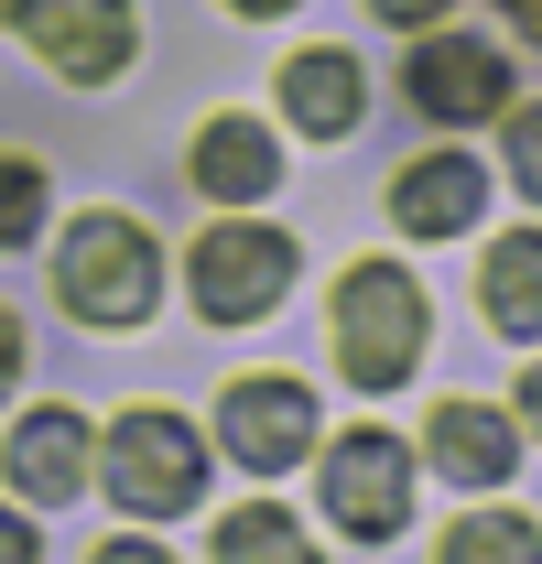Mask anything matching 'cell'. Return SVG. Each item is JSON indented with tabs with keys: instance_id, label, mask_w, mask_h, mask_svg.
Listing matches in <instances>:
<instances>
[{
	"instance_id": "6da1fadb",
	"label": "cell",
	"mask_w": 542,
	"mask_h": 564,
	"mask_svg": "<svg viewBox=\"0 0 542 564\" xmlns=\"http://www.w3.org/2000/svg\"><path fill=\"white\" fill-rule=\"evenodd\" d=\"M55 293H66V315H87V326H141L152 293H163V250H152V228H131L120 207L76 217L66 250H55Z\"/></svg>"
},
{
	"instance_id": "7a4b0ae2",
	"label": "cell",
	"mask_w": 542,
	"mask_h": 564,
	"mask_svg": "<svg viewBox=\"0 0 542 564\" xmlns=\"http://www.w3.org/2000/svg\"><path fill=\"white\" fill-rule=\"evenodd\" d=\"M412 358H423V282L402 261H358L337 282V369L358 391H402Z\"/></svg>"
},
{
	"instance_id": "3957f363",
	"label": "cell",
	"mask_w": 542,
	"mask_h": 564,
	"mask_svg": "<svg viewBox=\"0 0 542 564\" xmlns=\"http://www.w3.org/2000/svg\"><path fill=\"white\" fill-rule=\"evenodd\" d=\"M98 467H109V499L141 510V521H174V510L206 489V445L174 413H120L98 434Z\"/></svg>"
},
{
	"instance_id": "277c9868",
	"label": "cell",
	"mask_w": 542,
	"mask_h": 564,
	"mask_svg": "<svg viewBox=\"0 0 542 564\" xmlns=\"http://www.w3.org/2000/svg\"><path fill=\"white\" fill-rule=\"evenodd\" d=\"M185 282H196V315L261 326L271 304H282V282H293V239H282V228H250V217H239V228H206Z\"/></svg>"
},
{
	"instance_id": "5b68a950",
	"label": "cell",
	"mask_w": 542,
	"mask_h": 564,
	"mask_svg": "<svg viewBox=\"0 0 542 564\" xmlns=\"http://www.w3.org/2000/svg\"><path fill=\"white\" fill-rule=\"evenodd\" d=\"M11 33L44 55L55 76H76V87H98V76L131 66V0H11Z\"/></svg>"
},
{
	"instance_id": "8992f818",
	"label": "cell",
	"mask_w": 542,
	"mask_h": 564,
	"mask_svg": "<svg viewBox=\"0 0 542 564\" xmlns=\"http://www.w3.org/2000/svg\"><path fill=\"white\" fill-rule=\"evenodd\" d=\"M326 510H337L347 543H391L402 510H412V456L391 434H369V423L337 434V445H326Z\"/></svg>"
},
{
	"instance_id": "52a82bcc",
	"label": "cell",
	"mask_w": 542,
	"mask_h": 564,
	"mask_svg": "<svg viewBox=\"0 0 542 564\" xmlns=\"http://www.w3.org/2000/svg\"><path fill=\"white\" fill-rule=\"evenodd\" d=\"M217 434H228V456L239 467H293L304 445H315V391L304 380H282V369H261V380H228V402H217Z\"/></svg>"
},
{
	"instance_id": "ba28073f",
	"label": "cell",
	"mask_w": 542,
	"mask_h": 564,
	"mask_svg": "<svg viewBox=\"0 0 542 564\" xmlns=\"http://www.w3.org/2000/svg\"><path fill=\"white\" fill-rule=\"evenodd\" d=\"M412 109L423 120H445V131H467V120H488V109H510V55H488L477 33H434L423 55H412Z\"/></svg>"
},
{
	"instance_id": "9c48e42d",
	"label": "cell",
	"mask_w": 542,
	"mask_h": 564,
	"mask_svg": "<svg viewBox=\"0 0 542 564\" xmlns=\"http://www.w3.org/2000/svg\"><path fill=\"white\" fill-rule=\"evenodd\" d=\"M0 467H11V489L33 499V510H66L76 489H87V423L55 402V413L11 423V445H0Z\"/></svg>"
},
{
	"instance_id": "30bf717a",
	"label": "cell",
	"mask_w": 542,
	"mask_h": 564,
	"mask_svg": "<svg viewBox=\"0 0 542 564\" xmlns=\"http://www.w3.org/2000/svg\"><path fill=\"white\" fill-rule=\"evenodd\" d=\"M477 207H488V163L477 152H423L402 185H391V217H402L412 239H456V228H477Z\"/></svg>"
},
{
	"instance_id": "8fae6325",
	"label": "cell",
	"mask_w": 542,
	"mask_h": 564,
	"mask_svg": "<svg viewBox=\"0 0 542 564\" xmlns=\"http://www.w3.org/2000/svg\"><path fill=\"white\" fill-rule=\"evenodd\" d=\"M434 467H445L456 489H499V478L521 467V423L488 413V402H434Z\"/></svg>"
},
{
	"instance_id": "7c38bea8",
	"label": "cell",
	"mask_w": 542,
	"mask_h": 564,
	"mask_svg": "<svg viewBox=\"0 0 542 564\" xmlns=\"http://www.w3.org/2000/svg\"><path fill=\"white\" fill-rule=\"evenodd\" d=\"M196 185L217 196V207H261L271 185H282L271 131H261V120H206V141H196Z\"/></svg>"
},
{
	"instance_id": "4fadbf2b",
	"label": "cell",
	"mask_w": 542,
	"mask_h": 564,
	"mask_svg": "<svg viewBox=\"0 0 542 564\" xmlns=\"http://www.w3.org/2000/svg\"><path fill=\"white\" fill-rule=\"evenodd\" d=\"M282 120L315 141H347L358 131V66H347L337 44H304L293 66H282Z\"/></svg>"
},
{
	"instance_id": "5bb4252c",
	"label": "cell",
	"mask_w": 542,
	"mask_h": 564,
	"mask_svg": "<svg viewBox=\"0 0 542 564\" xmlns=\"http://www.w3.org/2000/svg\"><path fill=\"white\" fill-rule=\"evenodd\" d=\"M477 293H488V315H499L510 337H532V326H542V228H499Z\"/></svg>"
},
{
	"instance_id": "9a60e30c",
	"label": "cell",
	"mask_w": 542,
	"mask_h": 564,
	"mask_svg": "<svg viewBox=\"0 0 542 564\" xmlns=\"http://www.w3.org/2000/svg\"><path fill=\"white\" fill-rule=\"evenodd\" d=\"M217 554H304V521H282V510H228V521H217Z\"/></svg>"
},
{
	"instance_id": "2e32d148",
	"label": "cell",
	"mask_w": 542,
	"mask_h": 564,
	"mask_svg": "<svg viewBox=\"0 0 542 564\" xmlns=\"http://www.w3.org/2000/svg\"><path fill=\"white\" fill-rule=\"evenodd\" d=\"M33 228H44V174H33L22 152H0V250L33 239Z\"/></svg>"
},
{
	"instance_id": "e0dca14e",
	"label": "cell",
	"mask_w": 542,
	"mask_h": 564,
	"mask_svg": "<svg viewBox=\"0 0 542 564\" xmlns=\"http://www.w3.org/2000/svg\"><path fill=\"white\" fill-rule=\"evenodd\" d=\"M445 554H456V564H477V554H532V521L477 510V521H456V532H445Z\"/></svg>"
},
{
	"instance_id": "ac0fdd59",
	"label": "cell",
	"mask_w": 542,
	"mask_h": 564,
	"mask_svg": "<svg viewBox=\"0 0 542 564\" xmlns=\"http://www.w3.org/2000/svg\"><path fill=\"white\" fill-rule=\"evenodd\" d=\"M510 174H521V185L542 174V120H532V109H510Z\"/></svg>"
},
{
	"instance_id": "d6986e66",
	"label": "cell",
	"mask_w": 542,
	"mask_h": 564,
	"mask_svg": "<svg viewBox=\"0 0 542 564\" xmlns=\"http://www.w3.org/2000/svg\"><path fill=\"white\" fill-rule=\"evenodd\" d=\"M33 554H44V532H33L22 510H0V564H33Z\"/></svg>"
},
{
	"instance_id": "ffe728a7",
	"label": "cell",
	"mask_w": 542,
	"mask_h": 564,
	"mask_svg": "<svg viewBox=\"0 0 542 564\" xmlns=\"http://www.w3.org/2000/svg\"><path fill=\"white\" fill-rule=\"evenodd\" d=\"M369 11H380V22H412V33H423V22H434L445 0H369Z\"/></svg>"
},
{
	"instance_id": "44dd1931",
	"label": "cell",
	"mask_w": 542,
	"mask_h": 564,
	"mask_svg": "<svg viewBox=\"0 0 542 564\" xmlns=\"http://www.w3.org/2000/svg\"><path fill=\"white\" fill-rule=\"evenodd\" d=\"M11 380H22V326L0 315V402H11Z\"/></svg>"
},
{
	"instance_id": "7402d4cb",
	"label": "cell",
	"mask_w": 542,
	"mask_h": 564,
	"mask_svg": "<svg viewBox=\"0 0 542 564\" xmlns=\"http://www.w3.org/2000/svg\"><path fill=\"white\" fill-rule=\"evenodd\" d=\"M228 11H293V0H228Z\"/></svg>"
}]
</instances>
